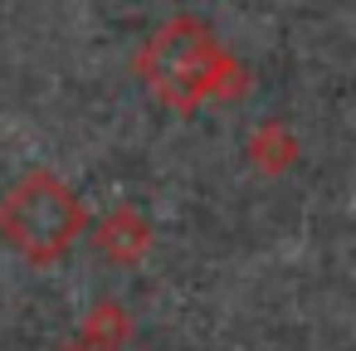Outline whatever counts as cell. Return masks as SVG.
<instances>
[{
	"label": "cell",
	"instance_id": "1",
	"mask_svg": "<svg viewBox=\"0 0 356 351\" xmlns=\"http://www.w3.org/2000/svg\"><path fill=\"white\" fill-rule=\"evenodd\" d=\"M0 225L10 229V239L30 254H59L74 229H79V200L54 181V176H30L20 181L6 205H0Z\"/></svg>",
	"mask_w": 356,
	"mask_h": 351
},
{
	"label": "cell",
	"instance_id": "2",
	"mask_svg": "<svg viewBox=\"0 0 356 351\" xmlns=\"http://www.w3.org/2000/svg\"><path fill=\"white\" fill-rule=\"evenodd\" d=\"M215 64H220V54H215L210 35L195 25H171L166 35L152 40V83H156V93H166L176 103L200 98L205 83L215 79Z\"/></svg>",
	"mask_w": 356,
	"mask_h": 351
}]
</instances>
